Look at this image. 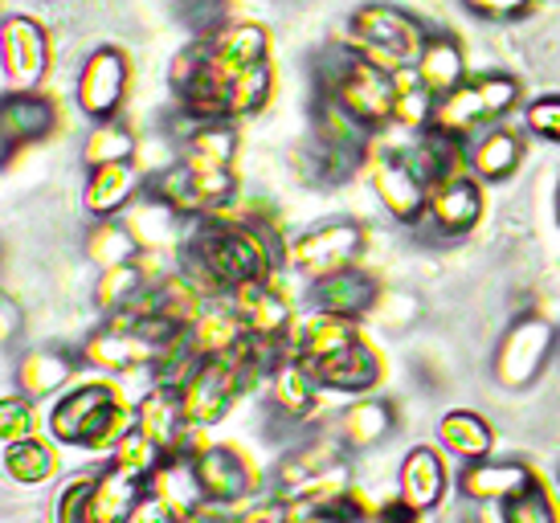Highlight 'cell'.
I'll list each match as a JSON object with an SVG mask.
<instances>
[{"instance_id":"1","label":"cell","mask_w":560,"mask_h":523,"mask_svg":"<svg viewBox=\"0 0 560 523\" xmlns=\"http://www.w3.org/2000/svg\"><path fill=\"white\" fill-rule=\"evenodd\" d=\"M287 262V249L275 237V225L258 217H197L180 246V275L205 299H230L254 282H270Z\"/></svg>"},{"instance_id":"2","label":"cell","mask_w":560,"mask_h":523,"mask_svg":"<svg viewBox=\"0 0 560 523\" xmlns=\"http://www.w3.org/2000/svg\"><path fill=\"white\" fill-rule=\"evenodd\" d=\"M315 82L319 94L331 98L343 115H352L364 131H381L397 115V91H401L397 74L360 58L348 42L324 49V58L315 62Z\"/></svg>"},{"instance_id":"3","label":"cell","mask_w":560,"mask_h":523,"mask_svg":"<svg viewBox=\"0 0 560 523\" xmlns=\"http://www.w3.org/2000/svg\"><path fill=\"white\" fill-rule=\"evenodd\" d=\"M136 430V405H127L124 393L110 381H86L58 397L49 409V438L58 446L82 450H115Z\"/></svg>"},{"instance_id":"4","label":"cell","mask_w":560,"mask_h":523,"mask_svg":"<svg viewBox=\"0 0 560 523\" xmlns=\"http://www.w3.org/2000/svg\"><path fill=\"white\" fill-rule=\"evenodd\" d=\"M343 42L381 70L409 74L418 66L430 33L409 9L389 4V0H373V4H360L357 13L348 16V37Z\"/></svg>"},{"instance_id":"5","label":"cell","mask_w":560,"mask_h":523,"mask_svg":"<svg viewBox=\"0 0 560 523\" xmlns=\"http://www.w3.org/2000/svg\"><path fill=\"white\" fill-rule=\"evenodd\" d=\"M520 78L503 74V70H487V74H470L458 91L438 98L434 127L454 139H470L479 131L499 127L503 115H512L520 103Z\"/></svg>"},{"instance_id":"6","label":"cell","mask_w":560,"mask_h":523,"mask_svg":"<svg viewBox=\"0 0 560 523\" xmlns=\"http://www.w3.org/2000/svg\"><path fill=\"white\" fill-rule=\"evenodd\" d=\"M143 487L148 483L107 466L103 475H82L66 483L54 515L58 523H127L136 503L143 499Z\"/></svg>"},{"instance_id":"7","label":"cell","mask_w":560,"mask_h":523,"mask_svg":"<svg viewBox=\"0 0 560 523\" xmlns=\"http://www.w3.org/2000/svg\"><path fill=\"white\" fill-rule=\"evenodd\" d=\"M560 348V336L557 327L540 319V315H520L503 339H499L495 348V360H491V372H495V381L503 388H528L536 385L540 376H545L548 360L552 352Z\"/></svg>"},{"instance_id":"8","label":"cell","mask_w":560,"mask_h":523,"mask_svg":"<svg viewBox=\"0 0 560 523\" xmlns=\"http://www.w3.org/2000/svg\"><path fill=\"white\" fill-rule=\"evenodd\" d=\"M364 254V230L352 217H331L324 225H312L307 233H299L287 246V266L303 275L307 282L324 275H336L343 266H357Z\"/></svg>"},{"instance_id":"9","label":"cell","mask_w":560,"mask_h":523,"mask_svg":"<svg viewBox=\"0 0 560 523\" xmlns=\"http://www.w3.org/2000/svg\"><path fill=\"white\" fill-rule=\"evenodd\" d=\"M127 86H131V58L119 46H98L82 62L74 98H79V111L91 124H110L124 111Z\"/></svg>"},{"instance_id":"10","label":"cell","mask_w":560,"mask_h":523,"mask_svg":"<svg viewBox=\"0 0 560 523\" xmlns=\"http://www.w3.org/2000/svg\"><path fill=\"white\" fill-rule=\"evenodd\" d=\"M49 33L42 21L25 13L4 16L0 25V66H4V86L9 91H37L49 74Z\"/></svg>"},{"instance_id":"11","label":"cell","mask_w":560,"mask_h":523,"mask_svg":"<svg viewBox=\"0 0 560 523\" xmlns=\"http://www.w3.org/2000/svg\"><path fill=\"white\" fill-rule=\"evenodd\" d=\"M369 181L376 197L385 205V213L401 225H421L430 209V185L405 152H373L369 155Z\"/></svg>"},{"instance_id":"12","label":"cell","mask_w":560,"mask_h":523,"mask_svg":"<svg viewBox=\"0 0 560 523\" xmlns=\"http://www.w3.org/2000/svg\"><path fill=\"white\" fill-rule=\"evenodd\" d=\"M197 478H201V491L209 508H234L246 503L254 487H258V470L249 466V458L237 446H201L192 454Z\"/></svg>"},{"instance_id":"13","label":"cell","mask_w":560,"mask_h":523,"mask_svg":"<svg viewBox=\"0 0 560 523\" xmlns=\"http://www.w3.org/2000/svg\"><path fill=\"white\" fill-rule=\"evenodd\" d=\"M58 127V107L42 91H4L0 103V139H4V160H13L21 148L42 143Z\"/></svg>"},{"instance_id":"14","label":"cell","mask_w":560,"mask_h":523,"mask_svg":"<svg viewBox=\"0 0 560 523\" xmlns=\"http://www.w3.org/2000/svg\"><path fill=\"white\" fill-rule=\"evenodd\" d=\"M319 381L315 369L299 356H287L279 369L266 376V400H270V414L279 417L282 426H303L312 421V414L319 409Z\"/></svg>"},{"instance_id":"15","label":"cell","mask_w":560,"mask_h":523,"mask_svg":"<svg viewBox=\"0 0 560 523\" xmlns=\"http://www.w3.org/2000/svg\"><path fill=\"white\" fill-rule=\"evenodd\" d=\"M376 299H381V282L364 266H343L336 275H324L312 282V307L352 319V324H360L376 307Z\"/></svg>"},{"instance_id":"16","label":"cell","mask_w":560,"mask_h":523,"mask_svg":"<svg viewBox=\"0 0 560 523\" xmlns=\"http://www.w3.org/2000/svg\"><path fill=\"white\" fill-rule=\"evenodd\" d=\"M348 454H352V450L336 438V430L315 433V438H307L303 446L287 450V454L279 458V470H275V478H279V495L287 499V495L303 491V487H312V483H319V478L336 475Z\"/></svg>"},{"instance_id":"17","label":"cell","mask_w":560,"mask_h":523,"mask_svg":"<svg viewBox=\"0 0 560 523\" xmlns=\"http://www.w3.org/2000/svg\"><path fill=\"white\" fill-rule=\"evenodd\" d=\"M425 217L446 237L470 233L482 221V181L458 172V176H446V181L430 185V209H425Z\"/></svg>"},{"instance_id":"18","label":"cell","mask_w":560,"mask_h":523,"mask_svg":"<svg viewBox=\"0 0 560 523\" xmlns=\"http://www.w3.org/2000/svg\"><path fill=\"white\" fill-rule=\"evenodd\" d=\"M312 369H315V381L324 388H331V393H373L381 385V376H385L381 356L364 339H352L340 352L315 360Z\"/></svg>"},{"instance_id":"19","label":"cell","mask_w":560,"mask_h":523,"mask_svg":"<svg viewBox=\"0 0 560 523\" xmlns=\"http://www.w3.org/2000/svg\"><path fill=\"white\" fill-rule=\"evenodd\" d=\"M528 483H536V475L524 458H479L463 466L458 491L475 503H503V499L524 491Z\"/></svg>"},{"instance_id":"20","label":"cell","mask_w":560,"mask_h":523,"mask_svg":"<svg viewBox=\"0 0 560 523\" xmlns=\"http://www.w3.org/2000/svg\"><path fill=\"white\" fill-rule=\"evenodd\" d=\"M140 197H143V176H140V168L127 160V164H103V168H91L82 205H86V213H91L94 221H107V217L127 213Z\"/></svg>"},{"instance_id":"21","label":"cell","mask_w":560,"mask_h":523,"mask_svg":"<svg viewBox=\"0 0 560 523\" xmlns=\"http://www.w3.org/2000/svg\"><path fill=\"white\" fill-rule=\"evenodd\" d=\"M230 303L237 307V315L246 319L249 336L258 339H291L295 315H291V299L279 291V282H254L246 291L230 294Z\"/></svg>"},{"instance_id":"22","label":"cell","mask_w":560,"mask_h":523,"mask_svg":"<svg viewBox=\"0 0 560 523\" xmlns=\"http://www.w3.org/2000/svg\"><path fill=\"white\" fill-rule=\"evenodd\" d=\"M148 491L156 495V499H164L185 523H192L209 508L201 491V478H197V466H192V454H185V450H172L168 458H164V466L148 478Z\"/></svg>"},{"instance_id":"23","label":"cell","mask_w":560,"mask_h":523,"mask_svg":"<svg viewBox=\"0 0 560 523\" xmlns=\"http://www.w3.org/2000/svg\"><path fill=\"white\" fill-rule=\"evenodd\" d=\"M397 487H401L397 495L405 503H413L418 511H434L446 499V487H451L446 458L434 446H413L405 454L401 470H397Z\"/></svg>"},{"instance_id":"24","label":"cell","mask_w":560,"mask_h":523,"mask_svg":"<svg viewBox=\"0 0 560 523\" xmlns=\"http://www.w3.org/2000/svg\"><path fill=\"white\" fill-rule=\"evenodd\" d=\"M331 430H336V438H340L352 454H357V450H373L397 430V409L381 397H360L336 414V426H331Z\"/></svg>"},{"instance_id":"25","label":"cell","mask_w":560,"mask_h":523,"mask_svg":"<svg viewBox=\"0 0 560 523\" xmlns=\"http://www.w3.org/2000/svg\"><path fill=\"white\" fill-rule=\"evenodd\" d=\"M205 46L213 54V62H221L230 74L254 70V66L270 62V37L262 25L254 21H234V25H218L213 33H205Z\"/></svg>"},{"instance_id":"26","label":"cell","mask_w":560,"mask_h":523,"mask_svg":"<svg viewBox=\"0 0 560 523\" xmlns=\"http://www.w3.org/2000/svg\"><path fill=\"white\" fill-rule=\"evenodd\" d=\"M234 155V119H188V131H180V160L192 164V168H230Z\"/></svg>"},{"instance_id":"27","label":"cell","mask_w":560,"mask_h":523,"mask_svg":"<svg viewBox=\"0 0 560 523\" xmlns=\"http://www.w3.org/2000/svg\"><path fill=\"white\" fill-rule=\"evenodd\" d=\"M413 78L430 94H438V98L458 91L467 82V54L458 46V37H451V33H430V42H425L418 66H413Z\"/></svg>"},{"instance_id":"28","label":"cell","mask_w":560,"mask_h":523,"mask_svg":"<svg viewBox=\"0 0 560 523\" xmlns=\"http://www.w3.org/2000/svg\"><path fill=\"white\" fill-rule=\"evenodd\" d=\"M136 430L148 433L152 442L168 450H185V438H188V421H185V409H180V393L176 388H152L148 397L136 405Z\"/></svg>"},{"instance_id":"29","label":"cell","mask_w":560,"mask_h":523,"mask_svg":"<svg viewBox=\"0 0 560 523\" xmlns=\"http://www.w3.org/2000/svg\"><path fill=\"white\" fill-rule=\"evenodd\" d=\"M74 369H79V360L62 348H33L16 360V388L33 400L54 397L74 381Z\"/></svg>"},{"instance_id":"30","label":"cell","mask_w":560,"mask_h":523,"mask_svg":"<svg viewBox=\"0 0 560 523\" xmlns=\"http://www.w3.org/2000/svg\"><path fill=\"white\" fill-rule=\"evenodd\" d=\"M352 339H360L352 319L327 315V311H312L307 319H295V327H291V352H295L299 360L315 364V360H324V356L348 348Z\"/></svg>"},{"instance_id":"31","label":"cell","mask_w":560,"mask_h":523,"mask_svg":"<svg viewBox=\"0 0 560 523\" xmlns=\"http://www.w3.org/2000/svg\"><path fill=\"white\" fill-rule=\"evenodd\" d=\"M127 225H131V233L140 237L143 254H160L164 246H185V237H188L185 225H192V221L176 213L172 205H164V200H156V197H148V193H143V200H136V205H131Z\"/></svg>"},{"instance_id":"32","label":"cell","mask_w":560,"mask_h":523,"mask_svg":"<svg viewBox=\"0 0 560 523\" xmlns=\"http://www.w3.org/2000/svg\"><path fill=\"white\" fill-rule=\"evenodd\" d=\"M520 160H524V139L515 136L512 127H491L470 143L467 168L470 176H479L487 185H499L520 168Z\"/></svg>"},{"instance_id":"33","label":"cell","mask_w":560,"mask_h":523,"mask_svg":"<svg viewBox=\"0 0 560 523\" xmlns=\"http://www.w3.org/2000/svg\"><path fill=\"white\" fill-rule=\"evenodd\" d=\"M438 442H442V450H451L454 458L479 462V458H491L495 430L475 409H451V414L438 421Z\"/></svg>"},{"instance_id":"34","label":"cell","mask_w":560,"mask_h":523,"mask_svg":"<svg viewBox=\"0 0 560 523\" xmlns=\"http://www.w3.org/2000/svg\"><path fill=\"white\" fill-rule=\"evenodd\" d=\"M188 327H192V336H197L205 356L234 352L237 344H246L249 339L246 319L237 315V307L230 303V299H209V303L201 307V315H197Z\"/></svg>"},{"instance_id":"35","label":"cell","mask_w":560,"mask_h":523,"mask_svg":"<svg viewBox=\"0 0 560 523\" xmlns=\"http://www.w3.org/2000/svg\"><path fill=\"white\" fill-rule=\"evenodd\" d=\"M148 262H152V254H140L136 262H124V266L103 270L98 287H94V303H98L103 315H115V311L131 307V303H136V299L156 282L152 270H148Z\"/></svg>"},{"instance_id":"36","label":"cell","mask_w":560,"mask_h":523,"mask_svg":"<svg viewBox=\"0 0 560 523\" xmlns=\"http://www.w3.org/2000/svg\"><path fill=\"white\" fill-rule=\"evenodd\" d=\"M409 164L425 176V185H438V181H446V176H458L463 172V139L446 136V131H438V127H430V131H418V143L409 148Z\"/></svg>"},{"instance_id":"37","label":"cell","mask_w":560,"mask_h":523,"mask_svg":"<svg viewBox=\"0 0 560 523\" xmlns=\"http://www.w3.org/2000/svg\"><path fill=\"white\" fill-rule=\"evenodd\" d=\"M4 470L13 483L21 487H37V483H49L58 475V446L46 442V438H25V442H9L4 446Z\"/></svg>"},{"instance_id":"38","label":"cell","mask_w":560,"mask_h":523,"mask_svg":"<svg viewBox=\"0 0 560 523\" xmlns=\"http://www.w3.org/2000/svg\"><path fill=\"white\" fill-rule=\"evenodd\" d=\"M201 344H197V336H192V327H180L176 336L160 348V356L152 360V381H156L160 388H180L188 385V376L201 369Z\"/></svg>"},{"instance_id":"39","label":"cell","mask_w":560,"mask_h":523,"mask_svg":"<svg viewBox=\"0 0 560 523\" xmlns=\"http://www.w3.org/2000/svg\"><path fill=\"white\" fill-rule=\"evenodd\" d=\"M86 254H91V262H98L103 270H110V266L136 262L143 254V246H140V237L131 233L127 221L107 217V221L91 225V233H86Z\"/></svg>"},{"instance_id":"40","label":"cell","mask_w":560,"mask_h":523,"mask_svg":"<svg viewBox=\"0 0 560 523\" xmlns=\"http://www.w3.org/2000/svg\"><path fill=\"white\" fill-rule=\"evenodd\" d=\"M299 160H303V172H307L312 185H343V181H352V172H357L360 164H369L364 155L343 152V148H336V143H327V139H319V136L303 148Z\"/></svg>"},{"instance_id":"41","label":"cell","mask_w":560,"mask_h":523,"mask_svg":"<svg viewBox=\"0 0 560 523\" xmlns=\"http://www.w3.org/2000/svg\"><path fill=\"white\" fill-rule=\"evenodd\" d=\"M82 160H86V168H103V164H127V160H136V131L119 119H110V124H98L86 139V148H82Z\"/></svg>"},{"instance_id":"42","label":"cell","mask_w":560,"mask_h":523,"mask_svg":"<svg viewBox=\"0 0 560 523\" xmlns=\"http://www.w3.org/2000/svg\"><path fill=\"white\" fill-rule=\"evenodd\" d=\"M164 458H168V450L160 446V442H152V438L140 430H131L119 446L110 450V466L131 478H140V483H148V478L156 475L160 466H164Z\"/></svg>"},{"instance_id":"43","label":"cell","mask_w":560,"mask_h":523,"mask_svg":"<svg viewBox=\"0 0 560 523\" xmlns=\"http://www.w3.org/2000/svg\"><path fill=\"white\" fill-rule=\"evenodd\" d=\"M401 91H397V115L393 124L405 127V131H430L434 127V111H438V94H430L421 86L413 70L409 74H397Z\"/></svg>"},{"instance_id":"44","label":"cell","mask_w":560,"mask_h":523,"mask_svg":"<svg viewBox=\"0 0 560 523\" xmlns=\"http://www.w3.org/2000/svg\"><path fill=\"white\" fill-rule=\"evenodd\" d=\"M503 523H560L557 499L548 495V487L536 478L520 495L503 499Z\"/></svg>"},{"instance_id":"45","label":"cell","mask_w":560,"mask_h":523,"mask_svg":"<svg viewBox=\"0 0 560 523\" xmlns=\"http://www.w3.org/2000/svg\"><path fill=\"white\" fill-rule=\"evenodd\" d=\"M37 433V409H33V397L25 393H16V397H4L0 400V438H4V446L9 442H25Z\"/></svg>"},{"instance_id":"46","label":"cell","mask_w":560,"mask_h":523,"mask_svg":"<svg viewBox=\"0 0 560 523\" xmlns=\"http://www.w3.org/2000/svg\"><path fill=\"white\" fill-rule=\"evenodd\" d=\"M524 124H528L532 136L548 139V143H560V94L532 98L528 111H524Z\"/></svg>"},{"instance_id":"47","label":"cell","mask_w":560,"mask_h":523,"mask_svg":"<svg viewBox=\"0 0 560 523\" xmlns=\"http://www.w3.org/2000/svg\"><path fill=\"white\" fill-rule=\"evenodd\" d=\"M536 4V0H463V9L470 16H479V21H515V16H524Z\"/></svg>"},{"instance_id":"48","label":"cell","mask_w":560,"mask_h":523,"mask_svg":"<svg viewBox=\"0 0 560 523\" xmlns=\"http://www.w3.org/2000/svg\"><path fill=\"white\" fill-rule=\"evenodd\" d=\"M127 523H185V520H180L164 499H156V495L143 487V499L136 503V511H131V520Z\"/></svg>"},{"instance_id":"49","label":"cell","mask_w":560,"mask_h":523,"mask_svg":"<svg viewBox=\"0 0 560 523\" xmlns=\"http://www.w3.org/2000/svg\"><path fill=\"white\" fill-rule=\"evenodd\" d=\"M234 520L237 523H291L287 520V499H282V495L254 503V508H246L242 515H234Z\"/></svg>"},{"instance_id":"50","label":"cell","mask_w":560,"mask_h":523,"mask_svg":"<svg viewBox=\"0 0 560 523\" xmlns=\"http://www.w3.org/2000/svg\"><path fill=\"white\" fill-rule=\"evenodd\" d=\"M421 515H425V511H418L413 503H405L401 495L389 499V503H381V508L373 511L376 523H421Z\"/></svg>"},{"instance_id":"51","label":"cell","mask_w":560,"mask_h":523,"mask_svg":"<svg viewBox=\"0 0 560 523\" xmlns=\"http://www.w3.org/2000/svg\"><path fill=\"white\" fill-rule=\"evenodd\" d=\"M192 523H237L234 515H221V508H209V511H201Z\"/></svg>"},{"instance_id":"52","label":"cell","mask_w":560,"mask_h":523,"mask_svg":"<svg viewBox=\"0 0 560 523\" xmlns=\"http://www.w3.org/2000/svg\"><path fill=\"white\" fill-rule=\"evenodd\" d=\"M557 225H560V185H557Z\"/></svg>"},{"instance_id":"53","label":"cell","mask_w":560,"mask_h":523,"mask_svg":"<svg viewBox=\"0 0 560 523\" xmlns=\"http://www.w3.org/2000/svg\"><path fill=\"white\" fill-rule=\"evenodd\" d=\"M557 491H560V475H557Z\"/></svg>"}]
</instances>
